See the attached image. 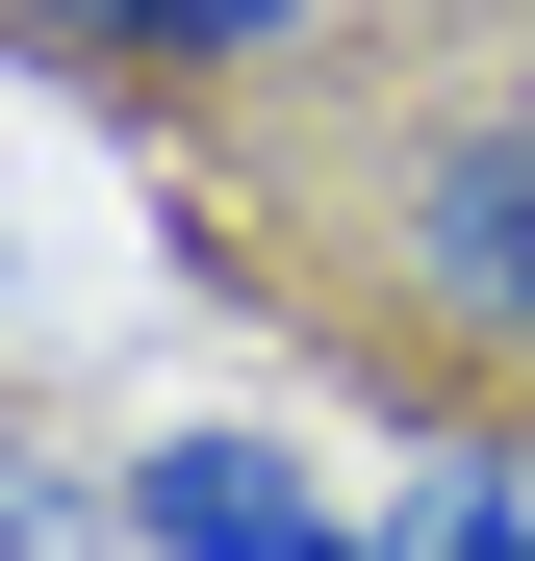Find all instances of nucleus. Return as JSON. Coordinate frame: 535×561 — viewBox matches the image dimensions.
<instances>
[{"mask_svg": "<svg viewBox=\"0 0 535 561\" xmlns=\"http://www.w3.org/2000/svg\"><path fill=\"white\" fill-rule=\"evenodd\" d=\"M357 280H383L460 383L535 409V77H510V103H433V128L357 153Z\"/></svg>", "mask_w": 535, "mask_h": 561, "instance_id": "f257e3e1", "label": "nucleus"}, {"mask_svg": "<svg viewBox=\"0 0 535 561\" xmlns=\"http://www.w3.org/2000/svg\"><path fill=\"white\" fill-rule=\"evenodd\" d=\"M103 485H128V561H357V511H332V459H306V434H230V409H178V434H128Z\"/></svg>", "mask_w": 535, "mask_h": 561, "instance_id": "f03ea898", "label": "nucleus"}, {"mask_svg": "<svg viewBox=\"0 0 535 561\" xmlns=\"http://www.w3.org/2000/svg\"><path fill=\"white\" fill-rule=\"evenodd\" d=\"M332 0H0V51L51 77H306Z\"/></svg>", "mask_w": 535, "mask_h": 561, "instance_id": "7ed1b4c3", "label": "nucleus"}, {"mask_svg": "<svg viewBox=\"0 0 535 561\" xmlns=\"http://www.w3.org/2000/svg\"><path fill=\"white\" fill-rule=\"evenodd\" d=\"M357 561H535V434H383Z\"/></svg>", "mask_w": 535, "mask_h": 561, "instance_id": "20e7f679", "label": "nucleus"}, {"mask_svg": "<svg viewBox=\"0 0 535 561\" xmlns=\"http://www.w3.org/2000/svg\"><path fill=\"white\" fill-rule=\"evenodd\" d=\"M0 561H128V485H77V459H0Z\"/></svg>", "mask_w": 535, "mask_h": 561, "instance_id": "39448f33", "label": "nucleus"}]
</instances>
